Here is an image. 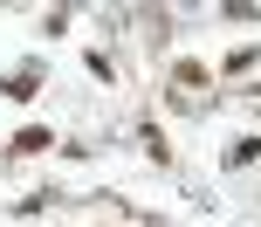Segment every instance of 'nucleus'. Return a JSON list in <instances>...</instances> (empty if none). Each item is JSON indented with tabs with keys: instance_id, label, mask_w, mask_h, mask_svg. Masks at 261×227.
<instances>
[{
	"instance_id": "0eeeda50",
	"label": "nucleus",
	"mask_w": 261,
	"mask_h": 227,
	"mask_svg": "<svg viewBox=\"0 0 261 227\" xmlns=\"http://www.w3.org/2000/svg\"><path fill=\"white\" fill-rule=\"evenodd\" d=\"M90 76H96V83H110V76H117V62H110V48H90Z\"/></svg>"
},
{
	"instance_id": "20e7f679",
	"label": "nucleus",
	"mask_w": 261,
	"mask_h": 227,
	"mask_svg": "<svg viewBox=\"0 0 261 227\" xmlns=\"http://www.w3.org/2000/svg\"><path fill=\"white\" fill-rule=\"evenodd\" d=\"M254 62H261V48H234V55H227V69H220V76H248Z\"/></svg>"
},
{
	"instance_id": "39448f33",
	"label": "nucleus",
	"mask_w": 261,
	"mask_h": 227,
	"mask_svg": "<svg viewBox=\"0 0 261 227\" xmlns=\"http://www.w3.org/2000/svg\"><path fill=\"white\" fill-rule=\"evenodd\" d=\"M254 159H261V138H241V145H234V152H227V159H220V165H254Z\"/></svg>"
},
{
	"instance_id": "f257e3e1",
	"label": "nucleus",
	"mask_w": 261,
	"mask_h": 227,
	"mask_svg": "<svg viewBox=\"0 0 261 227\" xmlns=\"http://www.w3.org/2000/svg\"><path fill=\"white\" fill-rule=\"evenodd\" d=\"M62 220H144L130 200H117V193H90V207H55Z\"/></svg>"
},
{
	"instance_id": "f03ea898",
	"label": "nucleus",
	"mask_w": 261,
	"mask_h": 227,
	"mask_svg": "<svg viewBox=\"0 0 261 227\" xmlns=\"http://www.w3.org/2000/svg\"><path fill=\"white\" fill-rule=\"evenodd\" d=\"M172 83H186V90H213V69L193 62V55H179V62H172Z\"/></svg>"
},
{
	"instance_id": "423d86ee",
	"label": "nucleus",
	"mask_w": 261,
	"mask_h": 227,
	"mask_svg": "<svg viewBox=\"0 0 261 227\" xmlns=\"http://www.w3.org/2000/svg\"><path fill=\"white\" fill-rule=\"evenodd\" d=\"M220 14H227V21H261L254 0H220Z\"/></svg>"
},
{
	"instance_id": "7ed1b4c3",
	"label": "nucleus",
	"mask_w": 261,
	"mask_h": 227,
	"mask_svg": "<svg viewBox=\"0 0 261 227\" xmlns=\"http://www.w3.org/2000/svg\"><path fill=\"white\" fill-rule=\"evenodd\" d=\"M48 145H55V131H41V124H28V131L14 138V159H41Z\"/></svg>"
}]
</instances>
